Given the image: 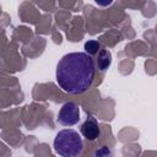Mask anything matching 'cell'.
Returning a JSON list of instances; mask_svg holds the SVG:
<instances>
[{"label":"cell","instance_id":"obj_5","mask_svg":"<svg viewBox=\"0 0 157 157\" xmlns=\"http://www.w3.org/2000/svg\"><path fill=\"white\" fill-rule=\"evenodd\" d=\"M110 63H112V54L105 50V49H102L98 54V59H97V66H98V70L101 72H104L109 66H110Z\"/></svg>","mask_w":157,"mask_h":157},{"label":"cell","instance_id":"obj_7","mask_svg":"<svg viewBox=\"0 0 157 157\" xmlns=\"http://www.w3.org/2000/svg\"><path fill=\"white\" fill-rule=\"evenodd\" d=\"M99 49H101V44H99L98 40L91 39V40H88V42L85 43V50H86V54H88L90 56L97 54Z\"/></svg>","mask_w":157,"mask_h":157},{"label":"cell","instance_id":"obj_6","mask_svg":"<svg viewBox=\"0 0 157 157\" xmlns=\"http://www.w3.org/2000/svg\"><path fill=\"white\" fill-rule=\"evenodd\" d=\"M92 157H114V153L110 147L102 145V146H98L97 148H94Z\"/></svg>","mask_w":157,"mask_h":157},{"label":"cell","instance_id":"obj_2","mask_svg":"<svg viewBox=\"0 0 157 157\" xmlns=\"http://www.w3.org/2000/svg\"><path fill=\"white\" fill-rule=\"evenodd\" d=\"M53 146L61 157H77L83 150V141L76 130L64 129L56 134Z\"/></svg>","mask_w":157,"mask_h":157},{"label":"cell","instance_id":"obj_1","mask_svg":"<svg viewBox=\"0 0 157 157\" xmlns=\"http://www.w3.org/2000/svg\"><path fill=\"white\" fill-rule=\"evenodd\" d=\"M96 74L93 59L82 52L64 55L56 66V82L70 94H78L88 90Z\"/></svg>","mask_w":157,"mask_h":157},{"label":"cell","instance_id":"obj_3","mask_svg":"<svg viewBox=\"0 0 157 157\" xmlns=\"http://www.w3.org/2000/svg\"><path fill=\"white\" fill-rule=\"evenodd\" d=\"M80 120V109L75 102H66L59 110L58 121L64 126H72Z\"/></svg>","mask_w":157,"mask_h":157},{"label":"cell","instance_id":"obj_4","mask_svg":"<svg viewBox=\"0 0 157 157\" xmlns=\"http://www.w3.org/2000/svg\"><path fill=\"white\" fill-rule=\"evenodd\" d=\"M81 134L88 141H96L99 137L101 129H99V125H98L96 118H93L92 115H90L82 123V125H81Z\"/></svg>","mask_w":157,"mask_h":157}]
</instances>
